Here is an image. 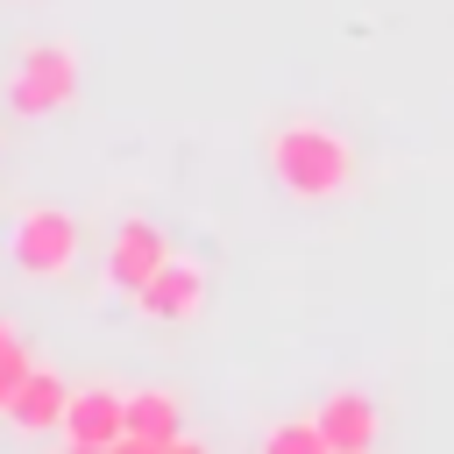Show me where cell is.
Instances as JSON below:
<instances>
[{
    "label": "cell",
    "mask_w": 454,
    "mask_h": 454,
    "mask_svg": "<svg viewBox=\"0 0 454 454\" xmlns=\"http://www.w3.org/2000/svg\"><path fill=\"white\" fill-rule=\"evenodd\" d=\"M262 163L305 206H326V199H348L355 192V142L340 128H326V121H284L262 142Z\"/></svg>",
    "instance_id": "obj_1"
},
{
    "label": "cell",
    "mask_w": 454,
    "mask_h": 454,
    "mask_svg": "<svg viewBox=\"0 0 454 454\" xmlns=\"http://www.w3.org/2000/svg\"><path fill=\"white\" fill-rule=\"evenodd\" d=\"M78 85H85V71H78L71 43H28L21 64H14V78H7V106L21 121H50V114L78 106Z\"/></svg>",
    "instance_id": "obj_2"
},
{
    "label": "cell",
    "mask_w": 454,
    "mask_h": 454,
    "mask_svg": "<svg viewBox=\"0 0 454 454\" xmlns=\"http://www.w3.org/2000/svg\"><path fill=\"white\" fill-rule=\"evenodd\" d=\"M7 255H14L21 277L57 284V277L78 270V220L64 206H21L14 213V234H7Z\"/></svg>",
    "instance_id": "obj_3"
},
{
    "label": "cell",
    "mask_w": 454,
    "mask_h": 454,
    "mask_svg": "<svg viewBox=\"0 0 454 454\" xmlns=\"http://www.w3.org/2000/svg\"><path fill=\"white\" fill-rule=\"evenodd\" d=\"M57 440L78 447V454H114V447H128V390H114V383L71 390V411H64V433H57Z\"/></svg>",
    "instance_id": "obj_4"
},
{
    "label": "cell",
    "mask_w": 454,
    "mask_h": 454,
    "mask_svg": "<svg viewBox=\"0 0 454 454\" xmlns=\"http://www.w3.org/2000/svg\"><path fill=\"white\" fill-rule=\"evenodd\" d=\"M128 447L135 454H199V440L184 433V397L163 383L128 390Z\"/></svg>",
    "instance_id": "obj_5"
},
{
    "label": "cell",
    "mask_w": 454,
    "mask_h": 454,
    "mask_svg": "<svg viewBox=\"0 0 454 454\" xmlns=\"http://www.w3.org/2000/svg\"><path fill=\"white\" fill-rule=\"evenodd\" d=\"M163 262H170V234H163L156 220H121V227H114V241H106V284H114L121 298H135Z\"/></svg>",
    "instance_id": "obj_6"
},
{
    "label": "cell",
    "mask_w": 454,
    "mask_h": 454,
    "mask_svg": "<svg viewBox=\"0 0 454 454\" xmlns=\"http://www.w3.org/2000/svg\"><path fill=\"white\" fill-rule=\"evenodd\" d=\"M199 305H206V270H199L192 255H170V262L135 291V312H142L149 326H184V319H199Z\"/></svg>",
    "instance_id": "obj_7"
},
{
    "label": "cell",
    "mask_w": 454,
    "mask_h": 454,
    "mask_svg": "<svg viewBox=\"0 0 454 454\" xmlns=\"http://www.w3.org/2000/svg\"><path fill=\"white\" fill-rule=\"evenodd\" d=\"M319 433H326V454H369L376 433H383V411H376L369 390L340 383V390L319 397Z\"/></svg>",
    "instance_id": "obj_8"
},
{
    "label": "cell",
    "mask_w": 454,
    "mask_h": 454,
    "mask_svg": "<svg viewBox=\"0 0 454 454\" xmlns=\"http://www.w3.org/2000/svg\"><path fill=\"white\" fill-rule=\"evenodd\" d=\"M64 411H71V383L57 376V369H28V383L14 390V404H7V426L14 433H64Z\"/></svg>",
    "instance_id": "obj_9"
},
{
    "label": "cell",
    "mask_w": 454,
    "mask_h": 454,
    "mask_svg": "<svg viewBox=\"0 0 454 454\" xmlns=\"http://www.w3.org/2000/svg\"><path fill=\"white\" fill-rule=\"evenodd\" d=\"M262 454H326V433H319V419H291V426L262 433Z\"/></svg>",
    "instance_id": "obj_10"
},
{
    "label": "cell",
    "mask_w": 454,
    "mask_h": 454,
    "mask_svg": "<svg viewBox=\"0 0 454 454\" xmlns=\"http://www.w3.org/2000/svg\"><path fill=\"white\" fill-rule=\"evenodd\" d=\"M28 369H35V362H28V340H21V333H14V340H7V348H0V411H7V404H14V390H21V383H28Z\"/></svg>",
    "instance_id": "obj_11"
},
{
    "label": "cell",
    "mask_w": 454,
    "mask_h": 454,
    "mask_svg": "<svg viewBox=\"0 0 454 454\" xmlns=\"http://www.w3.org/2000/svg\"><path fill=\"white\" fill-rule=\"evenodd\" d=\"M7 340H14V326H7V319H0V348H7Z\"/></svg>",
    "instance_id": "obj_12"
}]
</instances>
